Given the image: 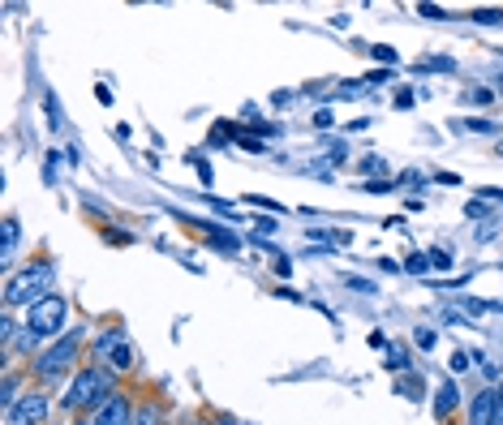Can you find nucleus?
Instances as JSON below:
<instances>
[{
    "label": "nucleus",
    "instance_id": "f03ea898",
    "mask_svg": "<svg viewBox=\"0 0 503 425\" xmlns=\"http://www.w3.org/2000/svg\"><path fill=\"white\" fill-rule=\"evenodd\" d=\"M112 395H116V374H112L108 365H87V370L73 374V383H69L61 404H65L69 412H90V417H95Z\"/></svg>",
    "mask_w": 503,
    "mask_h": 425
},
{
    "label": "nucleus",
    "instance_id": "39448f33",
    "mask_svg": "<svg viewBox=\"0 0 503 425\" xmlns=\"http://www.w3.org/2000/svg\"><path fill=\"white\" fill-rule=\"evenodd\" d=\"M95 365H108L112 374L133 370V344H130V336H125L121 327L99 331V340H95Z\"/></svg>",
    "mask_w": 503,
    "mask_h": 425
},
{
    "label": "nucleus",
    "instance_id": "393cba45",
    "mask_svg": "<svg viewBox=\"0 0 503 425\" xmlns=\"http://www.w3.org/2000/svg\"><path fill=\"white\" fill-rule=\"evenodd\" d=\"M422 69H443V73H452L456 61H448V56H443V61H422Z\"/></svg>",
    "mask_w": 503,
    "mask_h": 425
},
{
    "label": "nucleus",
    "instance_id": "c85d7f7f",
    "mask_svg": "<svg viewBox=\"0 0 503 425\" xmlns=\"http://www.w3.org/2000/svg\"><path fill=\"white\" fill-rule=\"evenodd\" d=\"M396 107H413V90H400V95H396Z\"/></svg>",
    "mask_w": 503,
    "mask_h": 425
},
{
    "label": "nucleus",
    "instance_id": "6e6552de",
    "mask_svg": "<svg viewBox=\"0 0 503 425\" xmlns=\"http://www.w3.org/2000/svg\"><path fill=\"white\" fill-rule=\"evenodd\" d=\"M456 404H460L456 378H443V383L435 387V417H439V421H443V417H452V412H456Z\"/></svg>",
    "mask_w": 503,
    "mask_h": 425
},
{
    "label": "nucleus",
    "instance_id": "0eeeda50",
    "mask_svg": "<svg viewBox=\"0 0 503 425\" xmlns=\"http://www.w3.org/2000/svg\"><path fill=\"white\" fill-rule=\"evenodd\" d=\"M469 425H499V404H495V387H486L469 404Z\"/></svg>",
    "mask_w": 503,
    "mask_h": 425
},
{
    "label": "nucleus",
    "instance_id": "bb28decb",
    "mask_svg": "<svg viewBox=\"0 0 503 425\" xmlns=\"http://www.w3.org/2000/svg\"><path fill=\"white\" fill-rule=\"evenodd\" d=\"M362 172H383V159H379V155H366V159H362Z\"/></svg>",
    "mask_w": 503,
    "mask_h": 425
},
{
    "label": "nucleus",
    "instance_id": "dca6fc26",
    "mask_svg": "<svg viewBox=\"0 0 503 425\" xmlns=\"http://www.w3.org/2000/svg\"><path fill=\"white\" fill-rule=\"evenodd\" d=\"M340 284H345V288H353V293H374V284H371V279H362V276H340Z\"/></svg>",
    "mask_w": 503,
    "mask_h": 425
},
{
    "label": "nucleus",
    "instance_id": "5701e85b",
    "mask_svg": "<svg viewBox=\"0 0 503 425\" xmlns=\"http://www.w3.org/2000/svg\"><path fill=\"white\" fill-rule=\"evenodd\" d=\"M357 190H366V193H392V181H366V185H357Z\"/></svg>",
    "mask_w": 503,
    "mask_h": 425
},
{
    "label": "nucleus",
    "instance_id": "473e14b6",
    "mask_svg": "<svg viewBox=\"0 0 503 425\" xmlns=\"http://www.w3.org/2000/svg\"><path fill=\"white\" fill-rule=\"evenodd\" d=\"M73 425H90V421H73Z\"/></svg>",
    "mask_w": 503,
    "mask_h": 425
},
{
    "label": "nucleus",
    "instance_id": "7c9ffc66",
    "mask_svg": "<svg viewBox=\"0 0 503 425\" xmlns=\"http://www.w3.org/2000/svg\"><path fill=\"white\" fill-rule=\"evenodd\" d=\"M216 425H237V421L233 417H216Z\"/></svg>",
    "mask_w": 503,
    "mask_h": 425
},
{
    "label": "nucleus",
    "instance_id": "a878e982",
    "mask_svg": "<svg viewBox=\"0 0 503 425\" xmlns=\"http://www.w3.org/2000/svg\"><path fill=\"white\" fill-rule=\"evenodd\" d=\"M465 215H469V219H482V215H486V202H482V198H473V202L465 207Z\"/></svg>",
    "mask_w": 503,
    "mask_h": 425
},
{
    "label": "nucleus",
    "instance_id": "9d476101",
    "mask_svg": "<svg viewBox=\"0 0 503 425\" xmlns=\"http://www.w3.org/2000/svg\"><path fill=\"white\" fill-rule=\"evenodd\" d=\"M22 395H26V391H22V378H18V374L9 370V374H4V383H0V408L9 412V408L22 400Z\"/></svg>",
    "mask_w": 503,
    "mask_h": 425
},
{
    "label": "nucleus",
    "instance_id": "72a5a7b5",
    "mask_svg": "<svg viewBox=\"0 0 503 425\" xmlns=\"http://www.w3.org/2000/svg\"><path fill=\"white\" fill-rule=\"evenodd\" d=\"M499 95H503V82H499Z\"/></svg>",
    "mask_w": 503,
    "mask_h": 425
},
{
    "label": "nucleus",
    "instance_id": "f257e3e1",
    "mask_svg": "<svg viewBox=\"0 0 503 425\" xmlns=\"http://www.w3.org/2000/svg\"><path fill=\"white\" fill-rule=\"evenodd\" d=\"M52 293H56V262L52 258H35L30 267L9 276V284H4V310H35Z\"/></svg>",
    "mask_w": 503,
    "mask_h": 425
},
{
    "label": "nucleus",
    "instance_id": "6ab92c4d",
    "mask_svg": "<svg viewBox=\"0 0 503 425\" xmlns=\"http://www.w3.org/2000/svg\"><path fill=\"white\" fill-rule=\"evenodd\" d=\"M44 107H47V116H52L47 125H52V129H61V107H56V95H44Z\"/></svg>",
    "mask_w": 503,
    "mask_h": 425
},
{
    "label": "nucleus",
    "instance_id": "aec40b11",
    "mask_svg": "<svg viewBox=\"0 0 503 425\" xmlns=\"http://www.w3.org/2000/svg\"><path fill=\"white\" fill-rule=\"evenodd\" d=\"M490 99H495L490 90H465V104H478V107H486V104H490Z\"/></svg>",
    "mask_w": 503,
    "mask_h": 425
},
{
    "label": "nucleus",
    "instance_id": "4be33fe9",
    "mask_svg": "<svg viewBox=\"0 0 503 425\" xmlns=\"http://www.w3.org/2000/svg\"><path fill=\"white\" fill-rule=\"evenodd\" d=\"M435 344H439V336L431 331V327H422V331H417V348H426V353H431Z\"/></svg>",
    "mask_w": 503,
    "mask_h": 425
},
{
    "label": "nucleus",
    "instance_id": "7ed1b4c3",
    "mask_svg": "<svg viewBox=\"0 0 503 425\" xmlns=\"http://www.w3.org/2000/svg\"><path fill=\"white\" fill-rule=\"evenodd\" d=\"M65 322H69V301L61 293H52L47 301H39L35 310H26V331L35 336V340H61L65 336Z\"/></svg>",
    "mask_w": 503,
    "mask_h": 425
},
{
    "label": "nucleus",
    "instance_id": "423d86ee",
    "mask_svg": "<svg viewBox=\"0 0 503 425\" xmlns=\"http://www.w3.org/2000/svg\"><path fill=\"white\" fill-rule=\"evenodd\" d=\"M90 425H133V404H130V395H112L108 404L99 408L95 417H90Z\"/></svg>",
    "mask_w": 503,
    "mask_h": 425
},
{
    "label": "nucleus",
    "instance_id": "1a4fd4ad",
    "mask_svg": "<svg viewBox=\"0 0 503 425\" xmlns=\"http://www.w3.org/2000/svg\"><path fill=\"white\" fill-rule=\"evenodd\" d=\"M18 241H22V228H18V219L9 215V219L0 224V262H4V267L13 262V254H18Z\"/></svg>",
    "mask_w": 503,
    "mask_h": 425
},
{
    "label": "nucleus",
    "instance_id": "2eb2a0df",
    "mask_svg": "<svg viewBox=\"0 0 503 425\" xmlns=\"http://www.w3.org/2000/svg\"><path fill=\"white\" fill-rule=\"evenodd\" d=\"M431 267L435 271H452V250H431Z\"/></svg>",
    "mask_w": 503,
    "mask_h": 425
},
{
    "label": "nucleus",
    "instance_id": "412c9836",
    "mask_svg": "<svg viewBox=\"0 0 503 425\" xmlns=\"http://www.w3.org/2000/svg\"><path fill=\"white\" fill-rule=\"evenodd\" d=\"M254 228H259V236H267V233H276L280 224H276V215H259V219H254Z\"/></svg>",
    "mask_w": 503,
    "mask_h": 425
},
{
    "label": "nucleus",
    "instance_id": "a211bd4d",
    "mask_svg": "<svg viewBox=\"0 0 503 425\" xmlns=\"http://www.w3.org/2000/svg\"><path fill=\"white\" fill-rule=\"evenodd\" d=\"M371 56H374V61H383V64H396V52L388 47V43H374V47H371Z\"/></svg>",
    "mask_w": 503,
    "mask_h": 425
},
{
    "label": "nucleus",
    "instance_id": "cd10ccee",
    "mask_svg": "<svg viewBox=\"0 0 503 425\" xmlns=\"http://www.w3.org/2000/svg\"><path fill=\"white\" fill-rule=\"evenodd\" d=\"M314 125H319V129H331V125H336V121H331V112H328V107H323V112L314 116Z\"/></svg>",
    "mask_w": 503,
    "mask_h": 425
},
{
    "label": "nucleus",
    "instance_id": "2f4dec72",
    "mask_svg": "<svg viewBox=\"0 0 503 425\" xmlns=\"http://www.w3.org/2000/svg\"><path fill=\"white\" fill-rule=\"evenodd\" d=\"M185 425H207V421H202V417H194V421H185Z\"/></svg>",
    "mask_w": 503,
    "mask_h": 425
},
{
    "label": "nucleus",
    "instance_id": "ddd939ff",
    "mask_svg": "<svg viewBox=\"0 0 503 425\" xmlns=\"http://www.w3.org/2000/svg\"><path fill=\"white\" fill-rule=\"evenodd\" d=\"M426 267H431V254H409L405 258V271H409V276H422Z\"/></svg>",
    "mask_w": 503,
    "mask_h": 425
},
{
    "label": "nucleus",
    "instance_id": "20e7f679",
    "mask_svg": "<svg viewBox=\"0 0 503 425\" xmlns=\"http://www.w3.org/2000/svg\"><path fill=\"white\" fill-rule=\"evenodd\" d=\"M78 348H82V331L73 327V331H69V336H61L52 348H44V353L30 361V370H35L44 383H56V378H65V370H73V361H78Z\"/></svg>",
    "mask_w": 503,
    "mask_h": 425
},
{
    "label": "nucleus",
    "instance_id": "c756f323",
    "mask_svg": "<svg viewBox=\"0 0 503 425\" xmlns=\"http://www.w3.org/2000/svg\"><path fill=\"white\" fill-rule=\"evenodd\" d=\"M495 404H499V425H503V378H499V387H495Z\"/></svg>",
    "mask_w": 503,
    "mask_h": 425
},
{
    "label": "nucleus",
    "instance_id": "9b49d317",
    "mask_svg": "<svg viewBox=\"0 0 503 425\" xmlns=\"http://www.w3.org/2000/svg\"><path fill=\"white\" fill-rule=\"evenodd\" d=\"M133 425H164L159 408H133Z\"/></svg>",
    "mask_w": 503,
    "mask_h": 425
},
{
    "label": "nucleus",
    "instance_id": "f3484780",
    "mask_svg": "<svg viewBox=\"0 0 503 425\" xmlns=\"http://www.w3.org/2000/svg\"><path fill=\"white\" fill-rule=\"evenodd\" d=\"M465 129H473V133H499V125H495V121H478V116H469V121H465Z\"/></svg>",
    "mask_w": 503,
    "mask_h": 425
},
{
    "label": "nucleus",
    "instance_id": "b1692460",
    "mask_svg": "<svg viewBox=\"0 0 503 425\" xmlns=\"http://www.w3.org/2000/svg\"><path fill=\"white\" fill-rule=\"evenodd\" d=\"M469 365H473V353H452V370H469Z\"/></svg>",
    "mask_w": 503,
    "mask_h": 425
},
{
    "label": "nucleus",
    "instance_id": "f8f14e48",
    "mask_svg": "<svg viewBox=\"0 0 503 425\" xmlns=\"http://www.w3.org/2000/svg\"><path fill=\"white\" fill-rule=\"evenodd\" d=\"M388 370H409V353H405L400 344H392V348H388Z\"/></svg>",
    "mask_w": 503,
    "mask_h": 425
},
{
    "label": "nucleus",
    "instance_id": "4468645a",
    "mask_svg": "<svg viewBox=\"0 0 503 425\" xmlns=\"http://www.w3.org/2000/svg\"><path fill=\"white\" fill-rule=\"evenodd\" d=\"M473 21H482V26H499L503 9H473Z\"/></svg>",
    "mask_w": 503,
    "mask_h": 425
}]
</instances>
